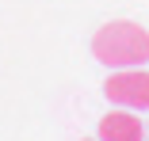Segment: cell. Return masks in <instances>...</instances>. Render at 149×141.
Returning <instances> with one entry per match:
<instances>
[{"instance_id":"cell-3","label":"cell","mask_w":149,"mask_h":141,"mask_svg":"<svg viewBox=\"0 0 149 141\" xmlns=\"http://www.w3.org/2000/svg\"><path fill=\"white\" fill-rule=\"evenodd\" d=\"M100 141H145V122H141V111H130V107H115L100 118V130H96Z\"/></svg>"},{"instance_id":"cell-2","label":"cell","mask_w":149,"mask_h":141,"mask_svg":"<svg viewBox=\"0 0 149 141\" xmlns=\"http://www.w3.org/2000/svg\"><path fill=\"white\" fill-rule=\"evenodd\" d=\"M103 95L115 107H130V111H145L149 107V73L138 69H111V76L103 80Z\"/></svg>"},{"instance_id":"cell-1","label":"cell","mask_w":149,"mask_h":141,"mask_svg":"<svg viewBox=\"0 0 149 141\" xmlns=\"http://www.w3.org/2000/svg\"><path fill=\"white\" fill-rule=\"evenodd\" d=\"M92 57L107 69H138L149 61V31L134 19H111L92 38Z\"/></svg>"},{"instance_id":"cell-5","label":"cell","mask_w":149,"mask_h":141,"mask_svg":"<svg viewBox=\"0 0 149 141\" xmlns=\"http://www.w3.org/2000/svg\"><path fill=\"white\" fill-rule=\"evenodd\" d=\"M96 141H100V137H96Z\"/></svg>"},{"instance_id":"cell-4","label":"cell","mask_w":149,"mask_h":141,"mask_svg":"<svg viewBox=\"0 0 149 141\" xmlns=\"http://www.w3.org/2000/svg\"><path fill=\"white\" fill-rule=\"evenodd\" d=\"M145 141H149V122H145Z\"/></svg>"}]
</instances>
